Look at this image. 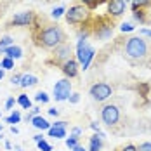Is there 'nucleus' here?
Instances as JSON below:
<instances>
[{
    "label": "nucleus",
    "mask_w": 151,
    "mask_h": 151,
    "mask_svg": "<svg viewBox=\"0 0 151 151\" xmlns=\"http://www.w3.org/2000/svg\"><path fill=\"white\" fill-rule=\"evenodd\" d=\"M38 40H40V45L45 47V49H56L58 45H61L64 42V33L59 26L49 24L44 30H40Z\"/></svg>",
    "instance_id": "f257e3e1"
},
{
    "label": "nucleus",
    "mask_w": 151,
    "mask_h": 151,
    "mask_svg": "<svg viewBox=\"0 0 151 151\" xmlns=\"http://www.w3.org/2000/svg\"><path fill=\"white\" fill-rule=\"evenodd\" d=\"M125 54L127 58L134 61H142L148 56V42L142 37H132L125 44Z\"/></svg>",
    "instance_id": "f03ea898"
},
{
    "label": "nucleus",
    "mask_w": 151,
    "mask_h": 151,
    "mask_svg": "<svg viewBox=\"0 0 151 151\" xmlns=\"http://www.w3.org/2000/svg\"><path fill=\"white\" fill-rule=\"evenodd\" d=\"M96 56V50L94 47L89 45L87 40H78V45H76V61L82 64V70H87L91 66V61Z\"/></svg>",
    "instance_id": "7ed1b4c3"
},
{
    "label": "nucleus",
    "mask_w": 151,
    "mask_h": 151,
    "mask_svg": "<svg viewBox=\"0 0 151 151\" xmlns=\"http://www.w3.org/2000/svg\"><path fill=\"white\" fill-rule=\"evenodd\" d=\"M89 16H91V11L85 5H73V7H70L68 12H64L68 24H83L89 19Z\"/></svg>",
    "instance_id": "20e7f679"
},
{
    "label": "nucleus",
    "mask_w": 151,
    "mask_h": 151,
    "mask_svg": "<svg viewBox=\"0 0 151 151\" xmlns=\"http://www.w3.org/2000/svg\"><path fill=\"white\" fill-rule=\"evenodd\" d=\"M89 94L92 96V99H94V101H97V103H103V101L109 99V97L113 96V89H111V85H109V83L97 82V83H94V85L91 87Z\"/></svg>",
    "instance_id": "39448f33"
},
{
    "label": "nucleus",
    "mask_w": 151,
    "mask_h": 151,
    "mask_svg": "<svg viewBox=\"0 0 151 151\" xmlns=\"http://www.w3.org/2000/svg\"><path fill=\"white\" fill-rule=\"evenodd\" d=\"M101 120L104 125L108 127H115L118 122H120V109L118 106L115 104H106L103 109H101Z\"/></svg>",
    "instance_id": "423d86ee"
},
{
    "label": "nucleus",
    "mask_w": 151,
    "mask_h": 151,
    "mask_svg": "<svg viewBox=\"0 0 151 151\" xmlns=\"http://www.w3.org/2000/svg\"><path fill=\"white\" fill-rule=\"evenodd\" d=\"M71 96V82L68 78H63L59 82H56L54 85V99L56 101H66Z\"/></svg>",
    "instance_id": "0eeeda50"
},
{
    "label": "nucleus",
    "mask_w": 151,
    "mask_h": 151,
    "mask_svg": "<svg viewBox=\"0 0 151 151\" xmlns=\"http://www.w3.org/2000/svg\"><path fill=\"white\" fill-rule=\"evenodd\" d=\"M71 50H73L71 44H66V42H63L61 45H58L56 49H54V52H52V58H54V61H56V63L63 64V63H66V61L71 59Z\"/></svg>",
    "instance_id": "6e6552de"
},
{
    "label": "nucleus",
    "mask_w": 151,
    "mask_h": 151,
    "mask_svg": "<svg viewBox=\"0 0 151 151\" xmlns=\"http://www.w3.org/2000/svg\"><path fill=\"white\" fill-rule=\"evenodd\" d=\"M127 9V0H109L108 2V14L113 17H120Z\"/></svg>",
    "instance_id": "1a4fd4ad"
},
{
    "label": "nucleus",
    "mask_w": 151,
    "mask_h": 151,
    "mask_svg": "<svg viewBox=\"0 0 151 151\" xmlns=\"http://www.w3.org/2000/svg\"><path fill=\"white\" fill-rule=\"evenodd\" d=\"M31 23H33V12H30V11L17 12L12 17V24L14 26H30Z\"/></svg>",
    "instance_id": "9d476101"
},
{
    "label": "nucleus",
    "mask_w": 151,
    "mask_h": 151,
    "mask_svg": "<svg viewBox=\"0 0 151 151\" xmlns=\"http://www.w3.org/2000/svg\"><path fill=\"white\" fill-rule=\"evenodd\" d=\"M61 70L66 75V78H75L78 75V63L75 59H70V61H66V63L61 64Z\"/></svg>",
    "instance_id": "9b49d317"
},
{
    "label": "nucleus",
    "mask_w": 151,
    "mask_h": 151,
    "mask_svg": "<svg viewBox=\"0 0 151 151\" xmlns=\"http://www.w3.org/2000/svg\"><path fill=\"white\" fill-rule=\"evenodd\" d=\"M113 35V24H103V26H97L96 30V37L99 40H106Z\"/></svg>",
    "instance_id": "f8f14e48"
},
{
    "label": "nucleus",
    "mask_w": 151,
    "mask_h": 151,
    "mask_svg": "<svg viewBox=\"0 0 151 151\" xmlns=\"http://www.w3.org/2000/svg\"><path fill=\"white\" fill-rule=\"evenodd\" d=\"M31 123H33V127H37V129H40V130H49V129H50V123H49L44 116H40V115L33 116V118H31Z\"/></svg>",
    "instance_id": "ddd939ff"
},
{
    "label": "nucleus",
    "mask_w": 151,
    "mask_h": 151,
    "mask_svg": "<svg viewBox=\"0 0 151 151\" xmlns=\"http://www.w3.org/2000/svg\"><path fill=\"white\" fill-rule=\"evenodd\" d=\"M38 83V78L33 75H21V82H19V85L21 87H31V85H37Z\"/></svg>",
    "instance_id": "4468645a"
},
{
    "label": "nucleus",
    "mask_w": 151,
    "mask_h": 151,
    "mask_svg": "<svg viewBox=\"0 0 151 151\" xmlns=\"http://www.w3.org/2000/svg\"><path fill=\"white\" fill-rule=\"evenodd\" d=\"M47 132H49L50 137H56V139L66 137V129H64V127H54V125H50V129H49Z\"/></svg>",
    "instance_id": "2eb2a0df"
},
{
    "label": "nucleus",
    "mask_w": 151,
    "mask_h": 151,
    "mask_svg": "<svg viewBox=\"0 0 151 151\" xmlns=\"http://www.w3.org/2000/svg\"><path fill=\"white\" fill-rule=\"evenodd\" d=\"M5 56L11 58V59H19L23 56V50H21V47H17V45H11L5 50Z\"/></svg>",
    "instance_id": "dca6fc26"
},
{
    "label": "nucleus",
    "mask_w": 151,
    "mask_h": 151,
    "mask_svg": "<svg viewBox=\"0 0 151 151\" xmlns=\"http://www.w3.org/2000/svg\"><path fill=\"white\" fill-rule=\"evenodd\" d=\"M101 148H103V139L97 136V134H94L91 137V148L87 151H101Z\"/></svg>",
    "instance_id": "f3484780"
},
{
    "label": "nucleus",
    "mask_w": 151,
    "mask_h": 151,
    "mask_svg": "<svg viewBox=\"0 0 151 151\" xmlns=\"http://www.w3.org/2000/svg\"><path fill=\"white\" fill-rule=\"evenodd\" d=\"M11 45H14V40H12L11 37H4V38H0V52H2V54H5V50H7Z\"/></svg>",
    "instance_id": "a211bd4d"
},
{
    "label": "nucleus",
    "mask_w": 151,
    "mask_h": 151,
    "mask_svg": "<svg viewBox=\"0 0 151 151\" xmlns=\"http://www.w3.org/2000/svg\"><path fill=\"white\" fill-rule=\"evenodd\" d=\"M16 101H17V104L23 106L24 109H30L31 108V101H30V97H28L26 94H19V97H17Z\"/></svg>",
    "instance_id": "6ab92c4d"
},
{
    "label": "nucleus",
    "mask_w": 151,
    "mask_h": 151,
    "mask_svg": "<svg viewBox=\"0 0 151 151\" xmlns=\"http://www.w3.org/2000/svg\"><path fill=\"white\" fill-rule=\"evenodd\" d=\"M150 4H151V0H132V11L142 9V7H146Z\"/></svg>",
    "instance_id": "aec40b11"
},
{
    "label": "nucleus",
    "mask_w": 151,
    "mask_h": 151,
    "mask_svg": "<svg viewBox=\"0 0 151 151\" xmlns=\"http://www.w3.org/2000/svg\"><path fill=\"white\" fill-rule=\"evenodd\" d=\"M78 139H80V137H76V136H70V137H66V146H68L70 150H73L75 146H78Z\"/></svg>",
    "instance_id": "412c9836"
},
{
    "label": "nucleus",
    "mask_w": 151,
    "mask_h": 151,
    "mask_svg": "<svg viewBox=\"0 0 151 151\" xmlns=\"http://www.w3.org/2000/svg\"><path fill=\"white\" fill-rule=\"evenodd\" d=\"M2 68H4V70H12V68H14V59H11V58L5 56V58L2 59Z\"/></svg>",
    "instance_id": "4be33fe9"
},
{
    "label": "nucleus",
    "mask_w": 151,
    "mask_h": 151,
    "mask_svg": "<svg viewBox=\"0 0 151 151\" xmlns=\"http://www.w3.org/2000/svg\"><path fill=\"white\" fill-rule=\"evenodd\" d=\"M37 146H38V150L40 151H52V146L47 142L45 139H42V141H38L37 142Z\"/></svg>",
    "instance_id": "5701e85b"
},
{
    "label": "nucleus",
    "mask_w": 151,
    "mask_h": 151,
    "mask_svg": "<svg viewBox=\"0 0 151 151\" xmlns=\"http://www.w3.org/2000/svg\"><path fill=\"white\" fill-rule=\"evenodd\" d=\"M35 99H37L38 103H44V104H45V103H49V96H47V92H44V91L38 92V94L35 96Z\"/></svg>",
    "instance_id": "b1692460"
},
{
    "label": "nucleus",
    "mask_w": 151,
    "mask_h": 151,
    "mask_svg": "<svg viewBox=\"0 0 151 151\" xmlns=\"http://www.w3.org/2000/svg\"><path fill=\"white\" fill-rule=\"evenodd\" d=\"M21 120V115H19V111H14V113H12V115H11V116H9V118H7V123H17V122Z\"/></svg>",
    "instance_id": "393cba45"
},
{
    "label": "nucleus",
    "mask_w": 151,
    "mask_h": 151,
    "mask_svg": "<svg viewBox=\"0 0 151 151\" xmlns=\"http://www.w3.org/2000/svg\"><path fill=\"white\" fill-rule=\"evenodd\" d=\"M134 19H136V21H139V23H142V24L146 23V19H144V12H142V11H139V12H137V11H134Z\"/></svg>",
    "instance_id": "a878e982"
},
{
    "label": "nucleus",
    "mask_w": 151,
    "mask_h": 151,
    "mask_svg": "<svg viewBox=\"0 0 151 151\" xmlns=\"http://www.w3.org/2000/svg\"><path fill=\"white\" fill-rule=\"evenodd\" d=\"M137 151H151V142H141L137 146Z\"/></svg>",
    "instance_id": "bb28decb"
},
{
    "label": "nucleus",
    "mask_w": 151,
    "mask_h": 151,
    "mask_svg": "<svg viewBox=\"0 0 151 151\" xmlns=\"http://www.w3.org/2000/svg\"><path fill=\"white\" fill-rule=\"evenodd\" d=\"M63 14H64V7H58V9H54V11H52V17H56V19L61 17Z\"/></svg>",
    "instance_id": "cd10ccee"
},
{
    "label": "nucleus",
    "mask_w": 151,
    "mask_h": 151,
    "mask_svg": "<svg viewBox=\"0 0 151 151\" xmlns=\"http://www.w3.org/2000/svg\"><path fill=\"white\" fill-rule=\"evenodd\" d=\"M68 101H70V103H71V104H76V103H78V101H80V94H71V96H70V97H68Z\"/></svg>",
    "instance_id": "c85d7f7f"
},
{
    "label": "nucleus",
    "mask_w": 151,
    "mask_h": 151,
    "mask_svg": "<svg viewBox=\"0 0 151 151\" xmlns=\"http://www.w3.org/2000/svg\"><path fill=\"white\" fill-rule=\"evenodd\" d=\"M134 28H136V26H132L130 23H123V24H122V26H120V30L123 31V33H125V31H132V30H134Z\"/></svg>",
    "instance_id": "c756f323"
},
{
    "label": "nucleus",
    "mask_w": 151,
    "mask_h": 151,
    "mask_svg": "<svg viewBox=\"0 0 151 151\" xmlns=\"http://www.w3.org/2000/svg\"><path fill=\"white\" fill-rule=\"evenodd\" d=\"M80 2H82L85 7H94V5H97L99 0H80Z\"/></svg>",
    "instance_id": "7c9ffc66"
},
{
    "label": "nucleus",
    "mask_w": 151,
    "mask_h": 151,
    "mask_svg": "<svg viewBox=\"0 0 151 151\" xmlns=\"http://www.w3.org/2000/svg\"><path fill=\"white\" fill-rule=\"evenodd\" d=\"M16 103H17V101H16L14 97H9V99L5 101V108H7V109H11V108H12V106H14Z\"/></svg>",
    "instance_id": "2f4dec72"
},
{
    "label": "nucleus",
    "mask_w": 151,
    "mask_h": 151,
    "mask_svg": "<svg viewBox=\"0 0 151 151\" xmlns=\"http://www.w3.org/2000/svg\"><path fill=\"white\" fill-rule=\"evenodd\" d=\"M19 82H21V75H12L11 83H12V85H19Z\"/></svg>",
    "instance_id": "473e14b6"
},
{
    "label": "nucleus",
    "mask_w": 151,
    "mask_h": 151,
    "mask_svg": "<svg viewBox=\"0 0 151 151\" xmlns=\"http://www.w3.org/2000/svg\"><path fill=\"white\" fill-rule=\"evenodd\" d=\"M120 151H137V146H134V144H127V146H123Z\"/></svg>",
    "instance_id": "72a5a7b5"
},
{
    "label": "nucleus",
    "mask_w": 151,
    "mask_h": 151,
    "mask_svg": "<svg viewBox=\"0 0 151 151\" xmlns=\"http://www.w3.org/2000/svg\"><path fill=\"white\" fill-rule=\"evenodd\" d=\"M50 125H54V127H64V129H66L68 122H54V123H50Z\"/></svg>",
    "instance_id": "f704fd0d"
},
{
    "label": "nucleus",
    "mask_w": 151,
    "mask_h": 151,
    "mask_svg": "<svg viewBox=\"0 0 151 151\" xmlns=\"http://www.w3.org/2000/svg\"><path fill=\"white\" fill-rule=\"evenodd\" d=\"M49 115H50V116H58V115H59V109H56V108H50V109H49Z\"/></svg>",
    "instance_id": "c9c22d12"
},
{
    "label": "nucleus",
    "mask_w": 151,
    "mask_h": 151,
    "mask_svg": "<svg viewBox=\"0 0 151 151\" xmlns=\"http://www.w3.org/2000/svg\"><path fill=\"white\" fill-rule=\"evenodd\" d=\"M139 33H141V35H146V37H150V38H151V30H146V28H142V30H139Z\"/></svg>",
    "instance_id": "e433bc0d"
},
{
    "label": "nucleus",
    "mask_w": 151,
    "mask_h": 151,
    "mask_svg": "<svg viewBox=\"0 0 151 151\" xmlns=\"http://www.w3.org/2000/svg\"><path fill=\"white\" fill-rule=\"evenodd\" d=\"M71 136H76V137H80V136H82V130H80L78 127H75V129H73V134H71Z\"/></svg>",
    "instance_id": "4c0bfd02"
},
{
    "label": "nucleus",
    "mask_w": 151,
    "mask_h": 151,
    "mask_svg": "<svg viewBox=\"0 0 151 151\" xmlns=\"http://www.w3.org/2000/svg\"><path fill=\"white\" fill-rule=\"evenodd\" d=\"M91 129L97 132V130H99V123H97V122H92V123H91Z\"/></svg>",
    "instance_id": "58836bf2"
},
{
    "label": "nucleus",
    "mask_w": 151,
    "mask_h": 151,
    "mask_svg": "<svg viewBox=\"0 0 151 151\" xmlns=\"http://www.w3.org/2000/svg\"><path fill=\"white\" fill-rule=\"evenodd\" d=\"M71 151H87V150H85L83 146H80V144H78V146H75V148H73Z\"/></svg>",
    "instance_id": "ea45409f"
},
{
    "label": "nucleus",
    "mask_w": 151,
    "mask_h": 151,
    "mask_svg": "<svg viewBox=\"0 0 151 151\" xmlns=\"http://www.w3.org/2000/svg\"><path fill=\"white\" fill-rule=\"evenodd\" d=\"M33 139H35V142H38V141L44 139V136H42V134H37V136H33Z\"/></svg>",
    "instance_id": "a19ab883"
},
{
    "label": "nucleus",
    "mask_w": 151,
    "mask_h": 151,
    "mask_svg": "<svg viewBox=\"0 0 151 151\" xmlns=\"http://www.w3.org/2000/svg\"><path fill=\"white\" fill-rule=\"evenodd\" d=\"M11 132H12V134H17V132H19V130H17V129H16L14 125H12V127H11Z\"/></svg>",
    "instance_id": "79ce46f5"
},
{
    "label": "nucleus",
    "mask_w": 151,
    "mask_h": 151,
    "mask_svg": "<svg viewBox=\"0 0 151 151\" xmlns=\"http://www.w3.org/2000/svg\"><path fill=\"white\" fill-rule=\"evenodd\" d=\"M4 78V70H0V80Z\"/></svg>",
    "instance_id": "37998d69"
},
{
    "label": "nucleus",
    "mask_w": 151,
    "mask_h": 151,
    "mask_svg": "<svg viewBox=\"0 0 151 151\" xmlns=\"http://www.w3.org/2000/svg\"><path fill=\"white\" fill-rule=\"evenodd\" d=\"M0 132H2V123H0Z\"/></svg>",
    "instance_id": "c03bdc74"
},
{
    "label": "nucleus",
    "mask_w": 151,
    "mask_h": 151,
    "mask_svg": "<svg viewBox=\"0 0 151 151\" xmlns=\"http://www.w3.org/2000/svg\"><path fill=\"white\" fill-rule=\"evenodd\" d=\"M0 68H2V61H0Z\"/></svg>",
    "instance_id": "a18cd8bd"
},
{
    "label": "nucleus",
    "mask_w": 151,
    "mask_h": 151,
    "mask_svg": "<svg viewBox=\"0 0 151 151\" xmlns=\"http://www.w3.org/2000/svg\"><path fill=\"white\" fill-rule=\"evenodd\" d=\"M0 139H2V132H0Z\"/></svg>",
    "instance_id": "49530a36"
},
{
    "label": "nucleus",
    "mask_w": 151,
    "mask_h": 151,
    "mask_svg": "<svg viewBox=\"0 0 151 151\" xmlns=\"http://www.w3.org/2000/svg\"><path fill=\"white\" fill-rule=\"evenodd\" d=\"M19 151H21V150H19Z\"/></svg>",
    "instance_id": "de8ad7c7"
}]
</instances>
